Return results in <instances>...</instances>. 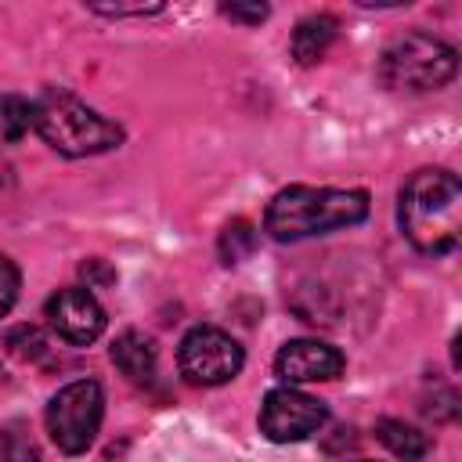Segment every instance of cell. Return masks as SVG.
Masks as SVG:
<instances>
[{
  "label": "cell",
  "instance_id": "19",
  "mask_svg": "<svg viewBox=\"0 0 462 462\" xmlns=\"http://www.w3.org/2000/svg\"><path fill=\"white\" fill-rule=\"evenodd\" d=\"M79 271H83V278H87V289H90V285H108V282L116 278L101 260H87Z\"/></svg>",
  "mask_w": 462,
  "mask_h": 462
},
{
  "label": "cell",
  "instance_id": "13",
  "mask_svg": "<svg viewBox=\"0 0 462 462\" xmlns=\"http://www.w3.org/2000/svg\"><path fill=\"white\" fill-rule=\"evenodd\" d=\"M36 126V108L32 101L18 97V94H4L0 97V141H22L25 130Z\"/></svg>",
  "mask_w": 462,
  "mask_h": 462
},
{
  "label": "cell",
  "instance_id": "2",
  "mask_svg": "<svg viewBox=\"0 0 462 462\" xmlns=\"http://www.w3.org/2000/svg\"><path fill=\"white\" fill-rule=\"evenodd\" d=\"M368 217V195L357 188H282L263 213V231L274 242H300L310 235H328L336 227L361 224Z\"/></svg>",
  "mask_w": 462,
  "mask_h": 462
},
{
  "label": "cell",
  "instance_id": "17",
  "mask_svg": "<svg viewBox=\"0 0 462 462\" xmlns=\"http://www.w3.org/2000/svg\"><path fill=\"white\" fill-rule=\"evenodd\" d=\"M18 300V267L0 253V318L14 307Z\"/></svg>",
  "mask_w": 462,
  "mask_h": 462
},
{
  "label": "cell",
  "instance_id": "6",
  "mask_svg": "<svg viewBox=\"0 0 462 462\" xmlns=\"http://www.w3.org/2000/svg\"><path fill=\"white\" fill-rule=\"evenodd\" d=\"M242 361L245 354L238 339H231L224 328H213V325H195L180 339V350H177L180 375L195 386H220L235 379L242 372Z\"/></svg>",
  "mask_w": 462,
  "mask_h": 462
},
{
  "label": "cell",
  "instance_id": "16",
  "mask_svg": "<svg viewBox=\"0 0 462 462\" xmlns=\"http://www.w3.org/2000/svg\"><path fill=\"white\" fill-rule=\"evenodd\" d=\"M7 346H11V354H18V357H25V361H36V357L47 354V339H43L40 328H32V325L14 328V332L7 336Z\"/></svg>",
  "mask_w": 462,
  "mask_h": 462
},
{
  "label": "cell",
  "instance_id": "15",
  "mask_svg": "<svg viewBox=\"0 0 462 462\" xmlns=\"http://www.w3.org/2000/svg\"><path fill=\"white\" fill-rule=\"evenodd\" d=\"M0 462H40L36 440L18 422L7 426V430H0Z\"/></svg>",
  "mask_w": 462,
  "mask_h": 462
},
{
  "label": "cell",
  "instance_id": "9",
  "mask_svg": "<svg viewBox=\"0 0 462 462\" xmlns=\"http://www.w3.org/2000/svg\"><path fill=\"white\" fill-rule=\"evenodd\" d=\"M274 372L285 383H325L343 372V354L318 339H289L274 357Z\"/></svg>",
  "mask_w": 462,
  "mask_h": 462
},
{
  "label": "cell",
  "instance_id": "3",
  "mask_svg": "<svg viewBox=\"0 0 462 462\" xmlns=\"http://www.w3.org/2000/svg\"><path fill=\"white\" fill-rule=\"evenodd\" d=\"M32 108H36V130H40V137L54 152H61L69 159L112 152L123 141V126L119 123L97 116L90 105H83L69 90L51 87V90H43L32 101Z\"/></svg>",
  "mask_w": 462,
  "mask_h": 462
},
{
  "label": "cell",
  "instance_id": "5",
  "mask_svg": "<svg viewBox=\"0 0 462 462\" xmlns=\"http://www.w3.org/2000/svg\"><path fill=\"white\" fill-rule=\"evenodd\" d=\"M105 415V397L94 379H76L61 386L47 404V433L65 455H79L94 444Z\"/></svg>",
  "mask_w": 462,
  "mask_h": 462
},
{
  "label": "cell",
  "instance_id": "11",
  "mask_svg": "<svg viewBox=\"0 0 462 462\" xmlns=\"http://www.w3.org/2000/svg\"><path fill=\"white\" fill-rule=\"evenodd\" d=\"M332 40H336V18L332 14H310L292 32V58L300 65H314L325 58Z\"/></svg>",
  "mask_w": 462,
  "mask_h": 462
},
{
  "label": "cell",
  "instance_id": "8",
  "mask_svg": "<svg viewBox=\"0 0 462 462\" xmlns=\"http://www.w3.org/2000/svg\"><path fill=\"white\" fill-rule=\"evenodd\" d=\"M43 314H47V325L65 343H72V346H87V343H94L105 332V310H101V303L94 300L90 289H79V285L58 289L47 300Z\"/></svg>",
  "mask_w": 462,
  "mask_h": 462
},
{
  "label": "cell",
  "instance_id": "20",
  "mask_svg": "<svg viewBox=\"0 0 462 462\" xmlns=\"http://www.w3.org/2000/svg\"><path fill=\"white\" fill-rule=\"evenodd\" d=\"M361 462H365V458H361Z\"/></svg>",
  "mask_w": 462,
  "mask_h": 462
},
{
  "label": "cell",
  "instance_id": "12",
  "mask_svg": "<svg viewBox=\"0 0 462 462\" xmlns=\"http://www.w3.org/2000/svg\"><path fill=\"white\" fill-rule=\"evenodd\" d=\"M375 437L386 444L390 455H397V458H404V462H419V458L426 455V448H430L426 433L415 430V426L404 422V419H379V422H375Z\"/></svg>",
  "mask_w": 462,
  "mask_h": 462
},
{
  "label": "cell",
  "instance_id": "10",
  "mask_svg": "<svg viewBox=\"0 0 462 462\" xmlns=\"http://www.w3.org/2000/svg\"><path fill=\"white\" fill-rule=\"evenodd\" d=\"M112 361L130 383H152L155 375V346L144 332H123L112 343Z\"/></svg>",
  "mask_w": 462,
  "mask_h": 462
},
{
  "label": "cell",
  "instance_id": "1",
  "mask_svg": "<svg viewBox=\"0 0 462 462\" xmlns=\"http://www.w3.org/2000/svg\"><path fill=\"white\" fill-rule=\"evenodd\" d=\"M401 231L430 256L451 253L462 227V184L448 170H415L401 188Z\"/></svg>",
  "mask_w": 462,
  "mask_h": 462
},
{
  "label": "cell",
  "instance_id": "18",
  "mask_svg": "<svg viewBox=\"0 0 462 462\" xmlns=\"http://www.w3.org/2000/svg\"><path fill=\"white\" fill-rule=\"evenodd\" d=\"M220 11H224L227 18H235V22H263V18H267V7H263V4H249V7H245V4H224Z\"/></svg>",
  "mask_w": 462,
  "mask_h": 462
},
{
  "label": "cell",
  "instance_id": "4",
  "mask_svg": "<svg viewBox=\"0 0 462 462\" xmlns=\"http://www.w3.org/2000/svg\"><path fill=\"white\" fill-rule=\"evenodd\" d=\"M455 69H458L455 47L430 32H408V36L393 40L379 58L383 87L408 90V94L440 90L444 83H451Z\"/></svg>",
  "mask_w": 462,
  "mask_h": 462
},
{
  "label": "cell",
  "instance_id": "14",
  "mask_svg": "<svg viewBox=\"0 0 462 462\" xmlns=\"http://www.w3.org/2000/svg\"><path fill=\"white\" fill-rule=\"evenodd\" d=\"M256 249V227L249 220H231L224 231H220V260L231 267V263H242L249 253Z\"/></svg>",
  "mask_w": 462,
  "mask_h": 462
},
{
  "label": "cell",
  "instance_id": "7",
  "mask_svg": "<svg viewBox=\"0 0 462 462\" xmlns=\"http://www.w3.org/2000/svg\"><path fill=\"white\" fill-rule=\"evenodd\" d=\"M328 419V408L292 386H278L263 397L260 408V430L267 440L274 444H292V440H307L310 433H318Z\"/></svg>",
  "mask_w": 462,
  "mask_h": 462
}]
</instances>
